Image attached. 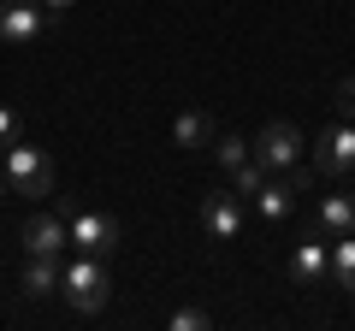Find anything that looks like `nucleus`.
<instances>
[{
	"instance_id": "20e7f679",
	"label": "nucleus",
	"mask_w": 355,
	"mask_h": 331,
	"mask_svg": "<svg viewBox=\"0 0 355 331\" xmlns=\"http://www.w3.org/2000/svg\"><path fill=\"white\" fill-rule=\"evenodd\" d=\"M65 237L77 242V255H101V260H107V255L119 249V219H107V213H89V207H83V213H71Z\"/></svg>"
},
{
	"instance_id": "9d476101",
	"label": "nucleus",
	"mask_w": 355,
	"mask_h": 331,
	"mask_svg": "<svg viewBox=\"0 0 355 331\" xmlns=\"http://www.w3.org/2000/svg\"><path fill=\"white\" fill-rule=\"evenodd\" d=\"M65 242V219H53V213H30L24 219V249L30 255H53Z\"/></svg>"
},
{
	"instance_id": "9b49d317",
	"label": "nucleus",
	"mask_w": 355,
	"mask_h": 331,
	"mask_svg": "<svg viewBox=\"0 0 355 331\" xmlns=\"http://www.w3.org/2000/svg\"><path fill=\"white\" fill-rule=\"evenodd\" d=\"M254 207H261V219H284V213L296 207V184H291V178H272V172H266V184L254 190Z\"/></svg>"
},
{
	"instance_id": "0eeeda50",
	"label": "nucleus",
	"mask_w": 355,
	"mask_h": 331,
	"mask_svg": "<svg viewBox=\"0 0 355 331\" xmlns=\"http://www.w3.org/2000/svg\"><path fill=\"white\" fill-rule=\"evenodd\" d=\"M326 272H331V249L320 242V231H314L308 242H296V255H291V284L308 290V284H320Z\"/></svg>"
},
{
	"instance_id": "f8f14e48",
	"label": "nucleus",
	"mask_w": 355,
	"mask_h": 331,
	"mask_svg": "<svg viewBox=\"0 0 355 331\" xmlns=\"http://www.w3.org/2000/svg\"><path fill=\"white\" fill-rule=\"evenodd\" d=\"M172 142L178 148H207V142H214V118L207 113H178L172 118Z\"/></svg>"
},
{
	"instance_id": "ddd939ff",
	"label": "nucleus",
	"mask_w": 355,
	"mask_h": 331,
	"mask_svg": "<svg viewBox=\"0 0 355 331\" xmlns=\"http://www.w3.org/2000/svg\"><path fill=\"white\" fill-rule=\"evenodd\" d=\"M60 290V267H53V255H30L24 267V296H48Z\"/></svg>"
},
{
	"instance_id": "f257e3e1",
	"label": "nucleus",
	"mask_w": 355,
	"mask_h": 331,
	"mask_svg": "<svg viewBox=\"0 0 355 331\" xmlns=\"http://www.w3.org/2000/svg\"><path fill=\"white\" fill-rule=\"evenodd\" d=\"M60 284H65V302H71L77 314H101V307L113 302V278H107L101 255H77L71 267L60 272Z\"/></svg>"
},
{
	"instance_id": "f03ea898",
	"label": "nucleus",
	"mask_w": 355,
	"mask_h": 331,
	"mask_svg": "<svg viewBox=\"0 0 355 331\" xmlns=\"http://www.w3.org/2000/svg\"><path fill=\"white\" fill-rule=\"evenodd\" d=\"M6 184L18 195H53V160L30 142H12L6 148Z\"/></svg>"
},
{
	"instance_id": "aec40b11",
	"label": "nucleus",
	"mask_w": 355,
	"mask_h": 331,
	"mask_svg": "<svg viewBox=\"0 0 355 331\" xmlns=\"http://www.w3.org/2000/svg\"><path fill=\"white\" fill-rule=\"evenodd\" d=\"M0 184H6V178H0Z\"/></svg>"
},
{
	"instance_id": "a211bd4d",
	"label": "nucleus",
	"mask_w": 355,
	"mask_h": 331,
	"mask_svg": "<svg viewBox=\"0 0 355 331\" xmlns=\"http://www.w3.org/2000/svg\"><path fill=\"white\" fill-rule=\"evenodd\" d=\"M338 107H343V118H355V77L338 83Z\"/></svg>"
},
{
	"instance_id": "dca6fc26",
	"label": "nucleus",
	"mask_w": 355,
	"mask_h": 331,
	"mask_svg": "<svg viewBox=\"0 0 355 331\" xmlns=\"http://www.w3.org/2000/svg\"><path fill=\"white\" fill-rule=\"evenodd\" d=\"M172 331H207V314H202V307H178V314H172Z\"/></svg>"
},
{
	"instance_id": "7ed1b4c3",
	"label": "nucleus",
	"mask_w": 355,
	"mask_h": 331,
	"mask_svg": "<svg viewBox=\"0 0 355 331\" xmlns=\"http://www.w3.org/2000/svg\"><path fill=\"white\" fill-rule=\"evenodd\" d=\"M249 154L266 166V172H291V166L302 160V130H296V125H284V118H272V125H266L261 136L249 142Z\"/></svg>"
},
{
	"instance_id": "2eb2a0df",
	"label": "nucleus",
	"mask_w": 355,
	"mask_h": 331,
	"mask_svg": "<svg viewBox=\"0 0 355 331\" xmlns=\"http://www.w3.org/2000/svg\"><path fill=\"white\" fill-rule=\"evenodd\" d=\"M214 154H219V166H225V172H237V166L249 160V142H243V136H219Z\"/></svg>"
},
{
	"instance_id": "4468645a",
	"label": "nucleus",
	"mask_w": 355,
	"mask_h": 331,
	"mask_svg": "<svg viewBox=\"0 0 355 331\" xmlns=\"http://www.w3.org/2000/svg\"><path fill=\"white\" fill-rule=\"evenodd\" d=\"M331 278L355 296V237H331Z\"/></svg>"
},
{
	"instance_id": "6ab92c4d",
	"label": "nucleus",
	"mask_w": 355,
	"mask_h": 331,
	"mask_svg": "<svg viewBox=\"0 0 355 331\" xmlns=\"http://www.w3.org/2000/svg\"><path fill=\"white\" fill-rule=\"evenodd\" d=\"M42 6H48V12H53V18H60V12H65V6H77V0H42Z\"/></svg>"
},
{
	"instance_id": "39448f33",
	"label": "nucleus",
	"mask_w": 355,
	"mask_h": 331,
	"mask_svg": "<svg viewBox=\"0 0 355 331\" xmlns=\"http://www.w3.org/2000/svg\"><path fill=\"white\" fill-rule=\"evenodd\" d=\"M48 6H42V0H0V42H36L42 30H48Z\"/></svg>"
},
{
	"instance_id": "1a4fd4ad",
	"label": "nucleus",
	"mask_w": 355,
	"mask_h": 331,
	"mask_svg": "<svg viewBox=\"0 0 355 331\" xmlns=\"http://www.w3.org/2000/svg\"><path fill=\"white\" fill-rule=\"evenodd\" d=\"M320 237H355V195H320Z\"/></svg>"
},
{
	"instance_id": "f3484780",
	"label": "nucleus",
	"mask_w": 355,
	"mask_h": 331,
	"mask_svg": "<svg viewBox=\"0 0 355 331\" xmlns=\"http://www.w3.org/2000/svg\"><path fill=\"white\" fill-rule=\"evenodd\" d=\"M12 142H18V113L0 107V148H12Z\"/></svg>"
},
{
	"instance_id": "423d86ee",
	"label": "nucleus",
	"mask_w": 355,
	"mask_h": 331,
	"mask_svg": "<svg viewBox=\"0 0 355 331\" xmlns=\"http://www.w3.org/2000/svg\"><path fill=\"white\" fill-rule=\"evenodd\" d=\"M314 172H326V178H343V172H355V130L349 125H326L314 142Z\"/></svg>"
},
{
	"instance_id": "6e6552de",
	"label": "nucleus",
	"mask_w": 355,
	"mask_h": 331,
	"mask_svg": "<svg viewBox=\"0 0 355 331\" xmlns=\"http://www.w3.org/2000/svg\"><path fill=\"white\" fill-rule=\"evenodd\" d=\"M202 231L231 242L243 231V195H207V202H202Z\"/></svg>"
}]
</instances>
